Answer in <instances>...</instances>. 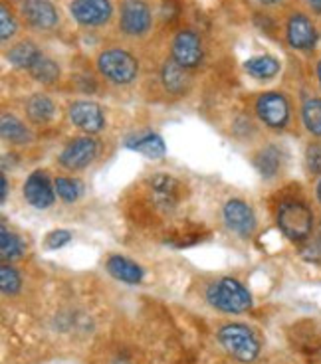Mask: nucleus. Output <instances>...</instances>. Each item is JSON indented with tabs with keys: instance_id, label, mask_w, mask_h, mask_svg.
<instances>
[{
	"instance_id": "nucleus-31",
	"label": "nucleus",
	"mask_w": 321,
	"mask_h": 364,
	"mask_svg": "<svg viewBox=\"0 0 321 364\" xmlns=\"http://www.w3.org/2000/svg\"><path fill=\"white\" fill-rule=\"evenodd\" d=\"M70 240H72V234H70L68 230H54V232L48 234L46 246L50 247V250H58V247L65 246Z\"/></svg>"
},
{
	"instance_id": "nucleus-21",
	"label": "nucleus",
	"mask_w": 321,
	"mask_h": 364,
	"mask_svg": "<svg viewBox=\"0 0 321 364\" xmlns=\"http://www.w3.org/2000/svg\"><path fill=\"white\" fill-rule=\"evenodd\" d=\"M0 133H2V139L12 145H26L30 141V131L26 129V125L9 113H4L0 119Z\"/></svg>"
},
{
	"instance_id": "nucleus-9",
	"label": "nucleus",
	"mask_w": 321,
	"mask_h": 364,
	"mask_svg": "<svg viewBox=\"0 0 321 364\" xmlns=\"http://www.w3.org/2000/svg\"><path fill=\"white\" fill-rule=\"evenodd\" d=\"M120 26L129 36H143L151 28V9L147 2L145 0H123Z\"/></svg>"
},
{
	"instance_id": "nucleus-23",
	"label": "nucleus",
	"mask_w": 321,
	"mask_h": 364,
	"mask_svg": "<svg viewBox=\"0 0 321 364\" xmlns=\"http://www.w3.org/2000/svg\"><path fill=\"white\" fill-rule=\"evenodd\" d=\"M30 75L42 85H52L60 77V65L56 64L52 58L42 54L36 64L30 68Z\"/></svg>"
},
{
	"instance_id": "nucleus-17",
	"label": "nucleus",
	"mask_w": 321,
	"mask_h": 364,
	"mask_svg": "<svg viewBox=\"0 0 321 364\" xmlns=\"http://www.w3.org/2000/svg\"><path fill=\"white\" fill-rule=\"evenodd\" d=\"M107 272L115 279H120L123 283H131V285H135V283L143 279V269L137 264H133L131 259L123 257V255H111L107 259Z\"/></svg>"
},
{
	"instance_id": "nucleus-15",
	"label": "nucleus",
	"mask_w": 321,
	"mask_h": 364,
	"mask_svg": "<svg viewBox=\"0 0 321 364\" xmlns=\"http://www.w3.org/2000/svg\"><path fill=\"white\" fill-rule=\"evenodd\" d=\"M161 80H163V85L169 93L173 95H183L191 87V75L184 70L183 65H179L174 62L173 58L167 60L163 64V70H161Z\"/></svg>"
},
{
	"instance_id": "nucleus-26",
	"label": "nucleus",
	"mask_w": 321,
	"mask_h": 364,
	"mask_svg": "<svg viewBox=\"0 0 321 364\" xmlns=\"http://www.w3.org/2000/svg\"><path fill=\"white\" fill-rule=\"evenodd\" d=\"M0 254H2V259H16L20 255L24 254V244L14 232H10L9 228L2 226L0 230Z\"/></svg>"
},
{
	"instance_id": "nucleus-10",
	"label": "nucleus",
	"mask_w": 321,
	"mask_h": 364,
	"mask_svg": "<svg viewBox=\"0 0 321 364\" xmlns=\"http://www.w3.org/2000/svg\"><path fill=\"white\" fill-rule=\"evenodd\" d=\"M222 218H224V224H226L230 232H234V234H238L242 237H250L256 230L254 210L250 208L246 202L238 200V198H232V200L224 204Z\"/></svg>"
},
{
	"instance_id": "nucleus-28",
	"label": "nucleus",
	"mask_w": 321,
	"mask_h": 364,
	"mask_svg": "<svg viewBox=\"0 0 321 364\" xmlns=\"http://www.w3.org/2000/svg\"><path fill=\"white\" fill-rule=\"evenodd\" d=\"M22 287V277L12 265H2L0 267V289L4 295H16Z\"/></svg>"
},
{
	"instance_id": "nucleus-18",
	"label": "nucleus",
	"mask_w": 321,
	"mask_h": 364,
	"mask_svg": "<svg viewBox=\"0 0 321 364\" xmlns=\"http://www.w3.org/2000/svg\"><path fill=\"white\" fill-rule=\"evenodd\" d=\"M40 55H42V52L38 50L36 44H32V42H28V40H22V42L14 44L9 52H6V60H9L14 68H19V70H28V72H30V68L40 60Z\"/></svg>"
},
{
	"instance_id": "nucleus-35",
	"label": "nucleus",
	"mask_w": 321,
	"mask_h": 364,
	"mask_svg": "<svg viewBox=\"0 0 321 364\" xmlns=\"http://www.w3.org/2000/svg\"><path fill=\"white\" fill-rule=\"evenodd\" d=\"M317 198H320V202H321V178H320V182H317Z\"/></svg>"
},
{
	"instance_id": "nucleus-24",
	"label": "nucleus",
	"mask_w": 321,
	"mask_h": 364,
	"mask_svg": "<svg viewBox=\"0 0 321 364\" xmlns=\"http://www.w3.org/2000/svg\"><path fill=\"white\" fill-rule=\"evenodd\" d=\"M254 166L260 171L262 176L272 178V176L280 171V151H278L275 146H266V149H262L256 155V159H254Z\"/></svg>"
},
{
	"instance_id": "nucleus-22",
	"label": "nucleus",
	"mask_w": 321,
	"mask_h": 364,
	"mask_svg": "<svg viewBox=\"0 0 321 364\" xmlns=\"http://www.w3.org/2000/svg\"><path fill=\"white\" fill-rule=\"evenodd\" d=\"M244 70L256 80H272L275 73L280 72V62L272 55H256L248 60Z\"/></svg>"
},
{
	"instance_id": "nucleus-8",
	"label": "nucleus",
	"mask_w": 321,
	"mask_h": 364,
	"mask_svg": "<svg viewBox=\"0 0 321 364\" xmlns=\"http://www.w3.org/2000/svg\"><path fill=\"white\" fill-rule=\"evenodd\" d=\"M171 54L173 60L179 65H183L184 70H193L202 62V42L196 32L193 30H181L173 40L171 46Z\"/></svg>"
},
{
	"instance_id": "nucleus-7",
	"label": "nucleus",
	"mask_w": 321,
	"mask_h": 364,
	"mask_svg": "<svg viewBox=\"0 0 321 364\" xmlns=\"http://www.w3.org/2000/svg\"><path fill=\"white\" fill-rule=\"evenodd\" d=\"M256 113L268 127L282 129L290 121V103L282 93L268 91V93L258 97Z\"/></svg>"
},
{
	"instance_id": "nucleus-5",
	"label": "nucleus",
	"mask_w": 321,
	"mask_h": 364,
	"mask_svg": "<svg viewBox=\"0 0 321 364\" xmlns=\"http://www.w3.org/2000/svg\"><path fill=\"white\" fill-rule=\"evenodd\" d=\"M98 153H100V143L93 136H78L62 151L58 161L68 171H83L95 161Z\"/></svg>"
},
{
	"instance_id": "nucleus-37",
	"label": "nucleus",
	"mask_w": 321,
	"mask_h": 364,
	"mask_svg": "<svg viewBox=\"0 0 321 364\" xmlns=\"http://www.w3.org/2000/svg\"><path fill=\"white\" fill-rule=\"evenodd\" d=\"M320 230H321V228H320ZM320 244H321V240H320Z\"/></svg>"
},
{
	"instance_id": "nucleus-30",
	"label": "nucleus",
	"mask_w": 321,
	"mask_h": 364,
	"mask_svg": "<svg viewBox=\"0 0 321 364\" xmlns=\"http://www.w3.org/2000/svg\"><path fill=\"white\" fill-rule=\"evenodd\" d=\"M305 164L312 174H321V145H310L305 153Z\"/></svg>"
},
{
	"instance_id": "nucleus-14",
	"label": "nucleus",
	"mask_w": 321,
	"mask_h": 364,
	"mask_svg": "<svg viewBox=\"0 0 321 364\" xmlns=\"http://www.w3.org/2000/svg\"><path fill=\"white\" fill-rule=\"evenodd\" d=\"M288 44L295 50H310L317 42V32L313 28L312 20L305 14H294L288 20Z\"/></svg>"
},
{
	"instance_id": "nucleus-6",
	"label": "nucleus",
	"mask_w": 321,
	"mask_h": 364,
	"mask_svg": "<svg viewBox=\"0 0 321 364\" xmlns=\"http://www.w3.org/2000/svg\"><path fill=\"white\" fill-rule=\"evenodd\" d=\"M70 12L78 24L88 28L107 24L113 14L111 0H74L70 4Z\"/></svg>"
},
{
	"instance_id": "nucleus-2",
	"label": "nucleus",
	"mask_w": 321,
	"mask_h": 364,
	"mask_svg": "<svg viewBox=\"0 0 321 364\" xmlns=\"http://www.w3.org/2000/svg\"><path fill=\"white\" fill-rule=\"evenodd\" d=\"M278 226L288 240L303 242L312 236L313 214L303 202H284L278 210Z\"/></svg>"
},
{
	"instance_id": "nucleus-29",
	"label": "nucleus",
	"mask_w": 321,
	"mask_h": 364,
	"mask_svg": "<svg viewBox=\"0 0 321 364\" xmlns=\"http://www.w3.org/2000/svg\"><path fill=\"white\" fill-rule=\"evenodd\" d=\"M19 30V24H16V18L12 16V12L9 10L6 4L0 6V40L2 42H9L10 38L16 34Z\"/></svg>"
},
{
	"instance_id": "nucleus-19",
	"label": "nucleus",
	"mask_w": 321,
	"mask_h": 364,
	"mask_svg": "<svg viewBox=\"0 0 321 364\" xmlns=\"http://www.w3.org/2000/svg\"><path fill=\"white\" fill-rule=\"evenodd\" d=\"M125 145H127V149H131V151H137V153L149 156V159H161L167 151L165 141L159 135H155V133L131 136V139H127Z\"/></svg>"
},
{
	"instance_id": "nucleus-34",
	"label": "nucleus",
	"mask_w": 321,
	"mask_h": 364,
	"mask_svg": "<svg viewBox=\"0 0 321 364\" xmlns=\"http://www.w3.org/2000/svg\"><path fill=\"white\" fill-rule=\"evenodd\" d=\"M258 2H262V4H275V2H280V0H258Z\"/></svg>"
},
{
	"instance_id": "nucleus-12",
	"label": "nucleus",
	"mask_w": 321,
	"mask_h": 364,
	"mask_svg": "<svg viewBox=\"0 0 321 364\" xmlns=\"http://www.w3.org/2000/svg\"><path fill=\"white\" fill-rule=\"evenodd\" d=\"M70 121L74 123L75 127L82 129L83 133L88 135H95L100 133L103 125H105V119H103V111L100 109L98 103L92 101H75L70 105Z\"/></svg>"
},
{
	"instance_id": "nucleus-16",
	"label": "nucleus",
	"mask_w": 321,
	"mask_h": 364,
	"mask_svg": "<svg viewBox=\"0 0 321 364\" xmlns=\"http://www.w3.org/2000/svg\"><path fill=\"white\" fill-rule=\"evenodd\" d=\"M151 191L155 202L163 208H171L179 200V182L169 174H157L151 178Z\"/></svg>"
},
{
	"instance_id": "nucleus-4",
	"label": "nucleus",
	"mask_w": 321,
	"mask_h": 364,
	"mask_svg": "<svg viewBox=\"0 0 321 364\" xmlns=\"http://www.w3.org/2000/svg\"><path fill=\"white\" fill-rule=\"evenodd\" d=\"M98 68H100L101 75H105L110 82L117 83V85L131 83L139 73L137 60L129 52L117 50V48L101 52L98 58Z\"/></svg>"
},
{
	"instance_id": "nucleus-13",
	"label": "nucleus",
	"mask_w": 321,
	"mask_h": 364,
	"mask_svg": "<svg viewBox=\"0 0 321 364\" xmlns=\"http://www.w3.org/2000/svg\"><path fill=\"white\" fill-rule=\"evenodd\" d=\"M24 198L30 206H34L38 210L50 208L56 200V188L54 184L50 182L46 174L32 173L24 182Z\"/></svg>"
},
{
	"instance_id": "nucleus-3",
	"label": "nucleus",
	"mask_w": 321,
	"mask_h": 364,
	"mask_svg": "<svg viewBox=\"0 0 321 364\" xmlns=\"http://www.w3.org/2000/svg\"><path fill=\"white\" fill-rule=\"evenodd\" d=\"M219 338H221V345L226 348V353L238 363H252L260 353L256 335L240 323L224 325L219 331Z\"/></svg>"
},
{
	"instance_id": "nucleus-27",
	"label": "nucleus",
	"mask_w": 321,
	"mask_h": 364,
	"mask_svg": "<svg viewBox=\"0 0 321 364\" xmlns=\"http://www.w3.org/2000/svg\"><path fill=\"white\" fill-rule=\"evenodd\" d=\"M54 188L58 198L65 204H72L80 196H82V184L74 178H64V176H58L54 181Z\"/></svg>"
},
{
	"instance_id": "nucleus-1",
	"label": "nucleus",
	"mask_w": 321,
	"mask_h": 364,
	"mask_svg": "<svg viewBox=\"0 0 321 364\" xmlns=\"http://www.w3.org/2000/svg\"><path fill=\"white\" fill-rule=\"evenodd\" d=\"M206 299L214 309L224 313H244L252 307V297L248 289L232 277H222L212 283L206 291Z\"/></svg>"
},
{
	"instance_id": "nucleus-11",
	"label": "nucleus",
	"mask_w": 321,
	"mask_h": 364,
	"mask_svg": "<svg viewBox=\"0 0 321 364\" xmlns=\"http://www.w3.org/2000/svg\"><path fill=\"white\" fill-rule=\"evenodd\" d=\"M22 18L34 30H52L58 24V10L50 0H22L20 4Z\"/></svg>"
},
{
	"instance_id": "nucleus-25",
	"label": "nucleus",
	"mask_w": 321,
	"mask_h": 364,
	"mask_svg": "<svg viewBox=\"0 0 321 364\" xmlns=\"http://www.w3.org/2000/svg\"><path fill=\"white\" fill-rule=\"evenodd\" d=\"M302 119L305 129L315 136H321V100L320 97H312L303 103L302 107Z\"/></svg>"
},
{
	"instance_id": "nucleus-20",
	"label": "nucleus",
	"mask_w": 321,
	"mask_h": 364,
	"mask_svg": "<svg viewBox=\"0 0 321 364\" xmlns=\"http://www.w3.org/2000/svg\"><path fill=\"white\" fill-rule=\"evenodd\" d=\"M54 101L50 100L48 95H42V93H36L32 95L26 103V117L32 121V123H48L50 119L54 117Z\"/></svg>"
},
{
	"instance_id": "nucleus-36",
	"label": "nucleus",
	"mask_w": 321,
	"mask_h": 364,
	"mask_svg": "<svg viewBox=\"0 0 321 364\" xmlns=\"http://www.w3.org/2000/svg\"><path fill=\"white\" fill-rule=\"evenodd\" d=\"M317 77H320V83H321V60H320V64H317Z\"/></svg>"
},
{
	"instance_id": "nucleus-33",
	"label": "nucleus",
	"mask_w": 321,
	"mask_h": 364,
	"mask_svg": "<svg viewBox=\"0 0 321 364\" xmlns=\"http://www.w3.org/2000/svg\"><path fill=\"white\" fill-rule=\"evenodd\" d=\"M310 2V6L315 14H321V0H307Z\"/></svg>"
},
{
	"instance_id": "nucleus-32",
	"label": "nucleus",
	"mask_w": 321,
	"mask_h": 364,
	"mask_svg": "<svg viewBox=\"0 0 321 364\" xmlns=\"http://www.w3.org/2000/svg\"><path fill=\"white\" fill-rule=\"evenodd\" d=\"M0 188H2V194H0L2 198H0V200L4 202L6 198H9V181H6V176H4V174H2V178H0Z\"/></svg>"
}]
</instances>
